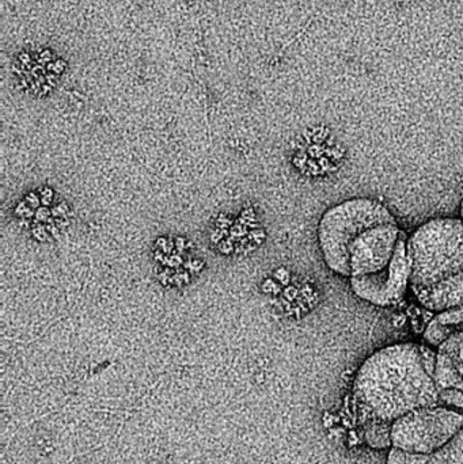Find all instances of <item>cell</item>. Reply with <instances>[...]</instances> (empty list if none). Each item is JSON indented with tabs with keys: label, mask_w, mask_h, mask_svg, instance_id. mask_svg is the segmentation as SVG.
<instances>
[{
	"label": "cell",
	"mask_w": 463,
	"mask_h": 464,
	"mask_svg": "<svg viewBox=\"0 0 463 464\" xmlns=\"http://www.w3.org/2000/svg\"><path fill=\"white\" fill-rule=\"evenodd\" d=\"M435 362L437 349L415 343H393L367 357L352 389L362 420L393 424L410 411L439 405Z\"/></svg>",
	"instance_id": "6da1fadb"
},
{
	"label": "cell",
	"mask_w": 463,
	"mask_h": 464,
	"mask_svg": "<svg viewBox=\"0 0 463 464\" xmlns=\"http://www.w3.org/2000/svg\"><path fill=\"white\" fill-rule=\"evenodd\" d=\"M410 289L427 310L443 313L463 305V219L438 218L408 237Z\"/></svg>",
	"instance_id": "7a4b0ae2"
},
{
	"label": "cell",
	"mask_w": 463,
	"mask_h": 464,
	"mask_svg": "<svg viewBox=\"0 0 463 464\" xmlns=\"http://www.w3.org/2000/svg\"><path fill=\"white\" fill-rule=\"evenodd\" d=\"M383 223H397V219L388 207L374 198H350L329 208L318 225V243L326 266L350 278L351 243L367 228Z\"/></svg>",
	"instance_id": "3957f363"
},
{
	"label": "cell",
	"mask_w": 463,
	"mask_h": 464,
	"mask_svg": "<svg viewBox=\"0 0 463 464\" xmlns=\"http://www.w3.org/2000/svg\"><path fill=\"white\" fill-rule=\"evenodd\" d=\"M463 428V414L446 406L410 411L391 424V449L431 454L453 440Z\"/></svg>",
	"instance_id": "277c9868"
},
{
	"label": "cell",
	"mask_w": 463,
	"mask_h": 464,
	"mask_svg": "<svg viewBox=\"0 0 463 464\" xmlns=\"http://www.w3.org/2000/svg\"><path fill=\"white\" fill-rule=\"evenodd\" d=\"M408 237L402 231L396 253L391 264L372 275L351 277L353 294L377 307H391L404 299L410 284V259L408 254Z\"/></svg>",
	"instance_id": "5b68a950"
},
{
	"label": "cell",
	"mask_w": 463,
	"mask_h": 464,
	"mask_svg": "<svg viewBox=\"0 0 463 464\" xmlns=\"http://www.w3.org/2000/svg\"><path fill=\"white\" fill-rule=\"evenodd\" d=\"M401 234L399 223H383L359 234L348 248L350 278L385 269L393 259Z\"/></svg>",
	"instance_id": "8992f818"
},
{
	"label": "cell",
	"mask_w": 463,
	"mask_h": 464,
	"mask_svg": "<svg viewBox=\"0 0 463 464\" xmlns=\"http://www.w3.org/2000/svg\"><path fill=\"white\" fill-rule=\"evenodd\" d=\"M435 383L438 392L458 390L463 392V332H456L437 349Z\"/></svg>",
	"instance_id": "52a82bcc"
},
{
	"label": "cell",
	"mask_w": 463,
	"mask_h": 464,
	"mask_svg": "<svg viewBox=\"0 0 463 464\" xmlns=\"http://www.w3.org/2000/svg\"><path fill=\"white\" fill-rule=\"evenodd\" d=\"M386 464H463V428L453 440L431 454H410L391 449Z\"/></svg>",
	"instance_id": "ba28073f"
},
{
	"label": "cell",
	"mask_w": 463,
	"mask_h": 464,
	"mask_svg": "<svg viewBox=\"0 0 463 464\" xmlns=\"http://www.w3.org/2000/svg\"><path fill=\"white\" fill-rule=\"evenodd\" d=\"M456 332H463V305L438 313L431 324L427 326L423 341L426 345L438 349Z\"/></svg>",
	"instance_id": "9c48e42d"
},
{
	"label": "cell",
	"mask_w": 463,
	"mask_h": 464,
	"mask_svg": "<svg viewBox=\"0 0 463 464\" xmlns=\"http://www.w3.org/2000/svg\"><path fill=\"white\" fill-rule=\"evenodd\" d=\"M363 435L367 446L375 450L391 449V424L380 420L363 421Z\"/></svg>",
	"instance_id": "30bf717a"
},
{
	"label": "cell",
	"mask_w": 463,
	"mask_h": 464,
	"mask_svg": "<svg viewBox=\"0 0 463 464\" xmlns=\"http://www.w3.org/2000/svg\"><path fill=\"white\" fill-rule=\"evenodd\" d=\"M461 219H463V198L461 203Z\"/></svg>",
	"instance_id": "8fae6325"
}]
</instances>
